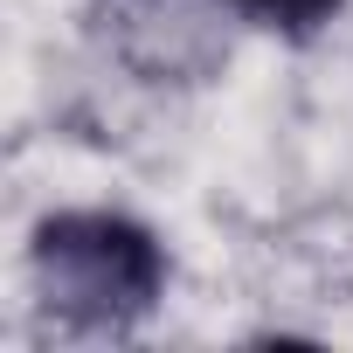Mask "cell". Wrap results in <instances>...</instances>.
Listing matches in <instances>:
<instances>
[{"label": "cell", "instance_id": "cell-1", "mask_svg": "<svg viewBox=\"0 0 353 353\" xmlns=\"http://www.w3.org/2000/svg\"><path fill=\"white\" fill-rule=\"evenodd\" d=\"M35 284L70 325H132L152 312L166 256L125 215H49L35 229Z\"/></svg>", "mask_w": 353, "mask_h": 353}, {"label": "cell", "instance_id": "cell-2", "mask_svg": "<svg viewBox=\"0 0 353 353\" xmlns=\"http://www.w3.org/2000/svg\"><path fill=\"white\" fill-rule=\"evenodd\" d=\"M236 14H250V21H263V28H284V35H312L319 21H332L339 14V0H229Z\"/></svg>", "mask_w": 353, "mask_h": 353}]
</instances>
